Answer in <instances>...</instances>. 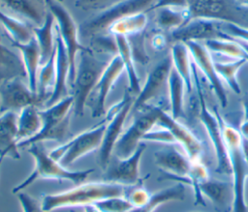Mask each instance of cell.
Returning <instances> with one entry per match:
<instances>
[{
    "instance_id": "6da1fadb",
    "label": "cell",
    "mask_w": 248,
    "mask_h": 212,
    "mask_svg": "<svg viewBox=\"0 0 248 212\" xmlns=\"http://www.w3.org/2000/svg\"><path fill=\"white\" fill-rule=\"evenodd\" d=\"M126 188L122 185L106 181L80 183L79 185L55 194L42 196V207L46 212L65 207H85L112 197H125Z\"/></svg>"
},
{
    "instance_id": "7a4b0ae2",
    "label": "cell",
    "mask_w": 248,
    "mask_h": 212,
    "mask_svg": "<svg viewBox=\"0 0 248 212\" xmlns=\"http://www.w3.org/2000/svg\"><path fill=\"white\" fill-rule=\"evenodd\" d=\"M214 111L216 112L221 124L225 143L231 161L233 189L232 212H248V203L246 202L245 197L246 179L248 178V166L242 153V136L237 129L229 125L224 120V118L220 115L215 107Z\"/></svg>"
},
{
    "instance_id": "3957f363",
    "label": "cell",
    "mask_w": 248,
    "mask_h": 212,
    "mask_svg": "<svg viewBox=\"0 0 248 212\" xmlns=\"http://www.w3.org/2000/svg\"><path fill=\"white\" fill-rule=\"evenodd\" d=\"M27 151L33 157L35 167L32 172L13 189V193L16 195L22 192L39 179L68 180L75 184H80L83 183L92 172H94L93 168L82 170L67 169L66 167H63L58 161L54 160L41 145V143H36L27 147Z\"/></svg>"
},
{
    "instance_id": "277c9868",
    "label": "cell",
    "mask_w": 248,
    "mask_h": 212,
    "mask_svg": "<svg viewBox=\"0 0 248 212\" xmlns=\"http://www.w3.org/2000/svg\"><path fill=\"white\" fill-rule=\"evenodd\" d=\"M111 58L97 57L96 53L89 46L88 49L80 51L75 80L71 87L73 89L72 96L74 99L73 111L76 116L83 115L87 100Z\"/></svg>"
},
{
    "instance_id": "5b68a950",
    "label": "cell",
    "mask_w": 248,
    "mask_h": 212,
    "mask_svg": "<svg viewBox=\"0 0 248 212\" xmlns=\"http://www.w3.org/2000/svg\"><path fill=\"white\" fill-rule=\"evenodd\" d=\"M73 96H68L45 109H39L42 119L41 131L33 137L21 141L18 148H27L33 144L46 140L63 141L71 136L70 133V111L73 108Z\"/></svg>"
},
{
    "instance_id": "8992f818",
    "label": "cell",
    "mask_w": 248,
    "mask_h": 212,
    "mask_svg": "<svg viewBox=\"0 0 248 212\" xmlns=\"http://www.w3.org/2000/svg\"><path fill=\"white\" fill-rule=\"evenodd\" d=\"M193 82L196 87V91L199 98L200 104V112L199 116L203 125L206 134L211 141L212 147L214 149L215 157H216V172L225 175H232V167L231 161L229 157V153L227 150V146L225 143L221 124L216 112H213L208 109L206 101L203 96L201 78L198 74V68L193 62Z\"/></svg>"
},
{
    "instance_id": "52a82bcc",
    "label": "cell",
    "mask_w": 248,
    "mask_h": 212,
    "mask_svg": "<svg viewBox=\"0 0 248 212\" xmlns=\"http://www.w3.org/2000/svg\"><path fill=\"white\" fill-rule=\"evenodd\" d=\"M190 20L203 18L248 28V8L236 0H186Z\"/></svg>"
},
{
    "instance_id": "ba28073f",
    "label": "cell",
    "mask_w": 248,
    "mask_h": 212,
    "mask_svg": "<svg viewBox=\"0 0 248 212\" xmlns=\"http://www.w3.org/2000/svg\"><path fill=\"white\" fill-rule=\"evenodd\" d=\"M156 0H124L115 6L101 12L84 20L78 26V35L83 39L92 38L96 35L107 34L108 28L115 22L146 11Z\"/></svg>"
},
{
    "instance_id": "9c48e42d",
    "label": "cell",
    "mask_w": 248,
    "mask_h": 212,
    "mask_svg": "<svg viewBox=\"0 0 248 212\" xmlns=\"http://www.w3.org/2000/svg\"><path fill=\"white\" fill-rule=\"evenodd\" d=\"M134 101V96L127 89L124 92L122 100L106 112V130L101 146L98 149V164L103 170L108 165L113 154L114 146L123 134V126L129 113L132 111Z\"/></svg>"
},
{
    "instance_id": "30bf717a",
    "label": "cell",
    "mask_w": 248,
    "mask_h": 212,
    "mask_svg": "<svg viewBox=\"0 0 248 212\" xmlns=\"http://www.w3.org/2000/svg\"><path fill=\"white\" fill-rule=\"evenodd\" d=\"M47 10L51 13L57 23L56 31L59 33L67 49L70 63V72L68 83L72 87L77 70V54L79 51L88 49V46L82 45L78 41V27L73 19L71 14L63 7L61 2L56 0H46Z\"/></svg>"
},
{
    "instance_id": "8fae6325",
    "label": "cell",
    "mask_w": 248,
    "mask_h": 212,
    "mask_svg": "<svg viewBox=\"0 0 248 212\" xmlns=\"http://www.w3.org/2000/svg\"><path fill=\"white\" fill-rule=\"evenodd\" d=\"M105 130L106 121L72 137L66 143L51 150L49 155L63 167L71 166L86 154L99 149Z\"/></svg>"
},
{
    "instance_id": "7c38bea8",
    "label": "cell",
    "mask_w": 248,
    "mask_h": 212,
    "mask_svg": "<svg viewBox=\"0 0 248 212\" xmlns=\"http://www.w3.org/2000/svg\"><path fill=\"white\" fill-rule=\"evenodd\" d=\"M161 106L146 105L141 109L136 111V116L130 127L120 136L116 142L113 155L124 159L131 156L142 142L143 136L150 131L158 120V113Z\"/></svg>"
},
{
    "instance_id": "4fadbf2b",
    "label": "cell",
    "mask_w": 248,
    "mask_h": 212,
    "mask_svg": "<svg viewBox=\"0 0 248 212\" xmlns=\"http://www.w3.org/2000/svg\"><path fill=\"white\" fill-rule=\"evenodd\" d=\"M146 148L140 142L135 152L124 159L117 158L112 154L108 165L103 173V181L122 185L124 187H135L141 185L147 176L141 178L140 175V164L141 156Z\"/></svg>"
},
{
    "instance_id": "5bb4252c",
    "label": "cell",
    "mask_w": 248,
    "mask_h": 212,
    "mask_svg": "<svg viewBox=\"0 0 248 212\" xmlns=\"http://www.w3.org/2000/svg\"><path fill=\"white\" fill-rule=\"evenodd\" d=\"M23 79L17 76L0 83V112H16L29 106L40 107L46 104V100L32 91Z\"/></svg>"
},
{
    "instance_id": "9a60e30c",
    "label": "cell",
    "mask_w": 248,
    "mask_h": 212,
    "mask_svg": "<svg viewBox=\"0 0 248 212\" xmlns=\"http://www.w3.org/2000/svg\"><path fill=\"white\" fill-rule=\"evenodd\" d=\"M189 48L192 60L196 67L203 74L210 86L215 93L219 104L222 107H226L228 105V97L225 86L222 79L218 76L215 68V62L213 61L210 52L204 45L197 41H190L185 43Z\"/></svg>"
},
{
    "instance_id": "2e32d148",
    "label": "cell",
    "mask_w": 248,
    "mask_h": 212,
    "mask_svg": "<svg viewBox=\"0 0 248 212\" xmlns=\"http://www.w3.org/2000/svg\"><path fill=\"white\" fill-rule=\"evenodd\" d=\"M171 68V56L170 54H168L151 69L140 92L135 98L131 112H136L141 109L146 105H149L151 100L159 96L164 87L168 85V78Z\"/></svg>"
},
{
    "instance_id": "e0dca14e",
    "label": "cell",
    "mask_w": 248,
    "mask_h": 212,
    "mask_svg": "<svg viewBox=\"0 0 248 212\" xmlns=\"http://www.w3.org/2000/svg\"><path fill=\"white\" fill-rule=\"evenodd\" d=\"M157 126L168 129L173 136L177 144L183 149L185 154L192 162H199L202 155V141L189 130L185 125L176 119H173L170 114L167 113L162 107L159 109Z\"/></svg>"
},
{
    "instance_id": "ac0fdd59",
    "label": "cell",
    "mask_w": 248,
    "mask_h": 212,
    "mask_svg": "<svg viewBox=\"0 0 248 212\" xmlns=\"http://www.w3.org/2000/svg\"><path fill=\"white\" fill-rule=\"evenodd\" d=\"M125 70L120 56L114 55L101 76L98 83L90 96L93 97L91 103V116L93 118L106 115V101L113 87L115 81Z\"/></svg>"
},
{
    "instance_id": "d6986e66",
    "label": "cell",
    "mask_w": 248,
    "mask_h": 212,
    "mask_svg": "<svg viewBox=\"0 0 248 212\" xmlns=\"http://www.w3.org/2000/svg\"><path fill=\"white\" fill-rule=\"evenodd\" d=\"M156 166L162 172L159 180H170L174 177H186L192 167L189 157L181 153L175 144H167L154 152Z\"/></svg>"
},
{
    "instance_id": "ffe728a7",
    "label": "cell",
    "mask_w": 248,
    "mask_h": 212,
    "mask_svg": "<svg viewBox=\"0 0 248 212\" xmlns=\"http://www.w3.org/2000/svg\"><path fill=\"white\" fill-rule=\"evenodd\" d=\"M218 21L203 18H195L183 26L170 32V40L172 43H187L190 41H206L219 38Z\"/></svg>"
},
{
    "instance_id": "44dd1931",
    "label": "cell",
    "mask_w": 248,
    "mask_h": 212,
    "mask_svg": "<svg viewBox=\"0 0 248 212\" xmlns=\"http://www.w3.org/2000/svg\"><path fill=\"white\" fill-rule=\"evenodd\" d=\"M56 60H55V81L49 99L46 101V106H50L60 100L68 97V79L70 72V63L67 54L66 46L56 31Z\"/></svg>"
},
{
    "instance_id": "7402d4cb",
    "label": "cell",
    "mask_w": 248,
    "mask_h": 212,
    "mask_svg": "<svg viewBox=\"0 0 248 212\" xmlns=\"http://www.w3.org/2000/svg\"><path fill=\"white\" fill-rule=\"evenodd\" d=\"M199 187L203 197L209 199L216 211L232 212L233 201L232 183L209 176Z\"/></svg>"
},
{
    "instance_id": "603a6c76",
    "label": "cell",
    "mask_w": 248,
    "mask_h": 212,
    "mask_svg": "<svg viewBox=\"0 0 248 212\" xmlns=\"http://www.w3.org/2000/svg\"><path fill=\"white\" fill-rule=\"evenodd\" d=\"M0 6L37 27L45 23L48 14L46 0H0Z\"/></svg>"
},
{
    "instance_id": "cb8c5ba5",
    "label": "cell",
    "mask_w": 248,
    "mask_h": 212,
    "mask_svg": "<svg viewBox=\"0 0 248 212\" xmlns=\"http://www.w3.org/2000/svg\"><path fill=\"white\" fill-rule=\"evenodd\" d=\"M16 134L17 113L15 111L2 112L0 115V158L20 159Z\"/></svg>"
},
{
    "instance_id": "d4e9b609",
    "label": "cell",
    "mask_w": 248,
    "mask_h": 212,
    "mask_svg": "<svg viewBox=\"0 0 248 212\" xmlns=\"http://www.w3.org/2000/svg\"><path fill=\"white\" fill-rule=\"evenodd\" d=\"M10 42L14 47L20 51L27 74L28 85L32 91L37 92V76L39 65L41 64V51L35 36L27 44H20L13 41Z\"/></svg>"
},
{
    "instance_id": "484cf974",
    "label": "cell",
    "mask_w": 248,
    "mask_h": 212,
    "mask_svg": "<svg viewBox=\"0 0 248 212\" xmlns=\"http://www.w3.org/2000/svg\"><path fill=\"white\" fill-rule=\"evenodd\" d=\"M172 67L177 71L185 82L187 93L193 91V61L188 46L185 43H173L170 49Z\"/></svg>"
},
{
    "instance_id": "4316f807",
    "label": "cell",
    "mask_w": 248,
    "mask_h": 212,
    "mask_svg": "<svg viewBox=\"0 0 248 212\" xmlns=\"http://www.w3.org/2000/svg\"><path fill=\"white\" fill-rule=\"evenodd\" d=\"M186 196L185 186L176 182L174 185L161 189L151 194L148 201L140 208H134L130 212H154L158 207L170 201H182Z\"/></svg>"
},
{
    "instance_id": "83f0119b",
    "label": "cell",
    "mask_w": 248,
    "mask_h": 212,
    "mask_svg": "<svg viewBox=\"0 0 248 212\" xmlns=\"http://www.w3.org/2000/svg\"><path fill=\"white\" fill-rule=\"evenodd\" d=\"M42 128L39 107L29 106L22 108L17 115V144L36 136Z\"/></svg>"
},
{
    "instance_id": "f1b7e54d",
    "label": "cell",
    "mask_w": 248,
    "mask_h": 212,
    "mask_svg": "<svg viewBox=\"0 0 248 212\" xmlns=\"http://www.w3.org/2000/svg\"><path fill=\"white\" fill-rule=\"evenodd\" d=\"M17 76L27 77L21 56L0 44V83Z\"/></svg>"
},
{
    "instance_id": "f546056e",
    "label": "cell",
    "mask_w": 248,
    "mask_h": 212,
    "mask_svg": "<svg viewBox=\"0 0 248 212\" xmlns=\"http://www.w3.org/2000/svg\"><path fill=\"white\" fill-rule=\"evenodd\" d=\"M168 89L170 106V115L173 119L178 120L185 116L184 112V93L186 91L185 82L177 71L172 67L169 78Z\"/></svg>"
},
{
    "instance_id": "4dcf8cb0",
    "label": "cell",
    "mask_w": 248,
    "mask_h": 212,
    "mask_svg": "<svg viewBox=\"0 0 248 212\" xmlns=\"http://www.w3.org/2000/svg\"><path fill=\"white\" fill-rule=\"evenodd\" d=\"M117 48H118V55L122 59V62L124 64V68L126 70L128 80H129V87L128 91L133 95H138L140 92V78L137 74L136 68H135V60L132 54V50L130 47V44L128 42V39L126 36L123 35H114Z\"/></svg>"
},
{
    "instance_id": "1f68e13d",
    "label": "cell",
    "mask_w": 248,
    "mask_h": 212,
    "mask_svg": "<svg viewBox=\"0 0 248 212\" xmlns=\"http://www.w3.org/2000/svg\"><path fill=\"white\" fill-rule=\"evenodd\" d=\"M54 17L51 13L48 11L45 23L40 26H33L34 36L38 42L40 51H41V64H45L53 53L56 43H55V36L52 33L53 30V23Z\"/></svg>"
},
{
    "instance_id": "d6a6232c",
    "label": "cell",
    "mask_w": 248,
    "mask_h": 212,
    "mask_svg": "<svg viewBox=\"0 0 248 212\" xmlns=\"http://www.w3.org/2000/svg\"><path fill=\"white\" fill-rule=\"evenodd\" d=\"M0 23L5 28L10 41L27 44L34 38L33 25L25 23L4 13L0 9Z\"/></svg>"
},
{
    "instance_id": "836d02e7",
    "label": "cell",
    "mask_w": 248,
    "mask_h": 212,
    "mask_svg": "<svg viewBox=\"0 0 248 212\" xmlns=\"http://www.w3.org/2000/svg\"><path fill=\"white\" fill-rule=\"evenodd\" d=\"M204 45L209 52H215L233 59H244L248 62V52L232 38L209 39L204 41Z\"/></svg>"
},
{
    "instance_id": "e575fe53",
    "label": "cell",
    "mask_w": 248,
    "mask_h": 212,
    "mask_svg": "<svg viewBox=\"0 0 248 212\" xmlns=\"http://www.w3.org/2000/svg\"><path fill=\"white\" fill-rule=\"evenodd\" d=\"M56 47L50 58L39 68L37 76V93L46 101L49 99L55 81ZM46 105V104H45Z\"/></svg>"
},
{
    "instance_id": "d590c367",
    "label": "cell",
    "mask_w": 248,
    "mask_h": 212,
    "mask_svg": "<svg viewBox=\"0 0 248 212\" xmlns=\"http://www.w3.org/2000/svg\"><path fill=\"white\" fill-rule=\"evenodd\" d=\"M155 21L159 28L163 30L177 29L190 21L188 12L185 9L174 10L173 8H161L156 10Z\"/></svg>"
},
{
    "instance_id": "8d00e7d4",
    "label": "cell",
    "mask_w": 248,
    "mask_h": 212,
    "mask_svg": "<svg viewBox=\"0 0 248 212\" xmlns=\"http://www.w3.org/2000/svg\"><path fill=\"white\" fill-rule=\"evenodd\" d=\"M147 23V18L145 13H140L138 15H134L128 17H125L114 24H112L107 34L112 35H123V36H131L140 32H142Z\"/></svg>"
},
{
    "instance_id": "74e56055",
    "label": "cell",
    "mask_w": 248,
    "mask_h": 212,
    "mask_svg": "<svg viewBox=\"0 0 248 212\" xmlns=\"http://www.w3.org/2000/svg\"><path fill=\"white\" fill-rule=\"evenodd\" d=\"M247 63L244 59H234L231 62H215V68L218 76L235 93H240V85L237 79V73L240 68Z\"/></svg>"
},
{
    "instance_id": "f35d334b",
    "label": "cell",
    "mask_w": 248,
    "mask_h": 212,
    "mask_svg": "<svg viewBox=\"0 0 248 212\" xmlns=\"http://www.w3.org/2000/svg\"><path fill=\"white\" fill-rule=\"evenodd\" d=\"M187 177L189 179V186H191L194 191L195 204L205 206V199L202 195L199 186L202 181L206 180L209 177V173L206 167L201 161L193 162Z\"/></svg>"
},
{
    "instance_id": "ab89813d",
    "label": "cell",
    "mask_w": 248,
    "mask_h": 212,
    "mask_svg": "<svg viewBox=\"0 0 248 212\" xmlns=\"http://www.w3.org/2000/svg\"><path fill=\"white\" fill-rule=\"evenodd\" d=\"M91 47H89L93 52L99 54H106L111 57V54H118L117 44L115 36L112 34H100L92 37L90 39Z\"/></svg>"
},
{
    "instance_id": "60d3db41",
    "label": "cell",
    "mask_w": 248,
    "mask_h": 212,
    "mask_svg": "<svg viewBox=\"0 0 248 212\" xmlns=\"http://www.w3.org/2000/svg\"><path fill=\"white\" fill-rule=\"evenodd\" d=\"M99 212H130L134 209L126 197H112L102 199L94 204Z\"/></svg>"
},
{
    "instance_id": "b9f144b4",
    "label": "cell",
    "mask_w": 248,
    "mask_h": 212,
    "mask_svg": "<svg viewBox=\"0 0 248 212\" xmlns=\"http://www.w3.org/2000/svg\"><path fill=\"white\" fill-rule=\"evenodd\" d=\"M219 38H232L248 43V28H244L232 23L218 21Z\"/></svg>"
},
{
    "instance_id": "7bdbcfd3",
    "label": "cell",
    "mask_w": 248,
    "mask_h": 212,
    "mask_svg": "<svg viewBox=\"0 0 248 212\" xmlns=\"http://www.w3.org/2000/svg\"><path fill=\"white\" fill-rule=\"evenodd\" d=\"M142 141H152V142H159L165 145L167 144H177L171 133L163 127L158 129H151L148 131L142 137Z\"/></svg>"
},
{
    "instance_id": "ee69618b",
    "label": "cell",
    "mask_w": 248,
    "mask_h": 212,
    "mask_svg": "<svg viewBox=\"0 0 248 212\" xmlns=\"http://www.w3.org/2000/svg\"><path fill=\"white\" fill-rule=\"evenodd\" d=\"M124 0H77L75 5L82 11H100L108 10Z\"/></svg>"
},
{
    "instance_id": "f6af8a7d",
    "label": "cell",
    "mask_w": 248,
    "mask_h": 212,
    "mask_svg": "<svg viewBox=\"0 0 248 212\" xmlns=\"http://www.w3.org/2000/svg\"><path fill=\"white\" fill-rule=\"evenodd\" d=\"M150 196L151 194L142 185H139L135 186L130 193L126 194L125 197L132 203L134 208H140L148 201Z\"/></svg>"
},
{
    "instance_id": "bcb514c9",
    "label": "cell",
    "mask_w": 248,
    "mask_h": 212,
    "mask_svg": "<svg viewBox=\"0 0 248 212\" xmlns=\"http://www.w3.org/2000/svg\"><path fill=\"white\" fill-rule=\"evenodd\" d=\"M16 195L22 212H46L43 209L42 203L29 194L19 192Z\"/></svg>"
},
{
    "instance_id": "7dc6e473",
    "label": "cell",
    "mask_w": 248,
    "mask_h": 212,
    "mask_svg": "<svg viewBox=\"0 0 248 212\" xmlns=\"http://www.w3.org/2000/svg\"><path fill=\"white\" fill-rule=\"evenodd\" d=\"M161 8H187L186 0H156L155 3L146 11V13L151 11H156ZM145 13V14H146Z\"/></svg>"
},
{
    "instance_id": "c3c4849f",
    "label": "cell",
    "mask_w": 248,
    "mask_h": 212,
    "mask_svg": "<svg viewBox=\"0 0 248 212\" xmlns=\"http://www.w3.org/2000/svg\"><path fill=\"white\" fill-rule=\"evenodd\" d=\"M166 38L164 35L162 34H156L155 36H153L152 39V45L155 49L157 50H161L165 47L166 45Z\"/></svg>"
},
{
    "instance_id": "681fc988",
    "label": "cell",
    "mask_w": 248,
    "mask_h": 212,
    "mask_svg": "<svg viewBox=\"0 0 248 212\" xmlns=\"http://www.w3.org/2000/svg\"><path fill=\"white\" fill-rule=\"evenodd\" d=\"M242 109H243V116H242V121L248 120V94H246L242 98Z\"/></svg>"
},
{
    "instance_id": "f907efd6",
    "label": "cell",
    "mask_w": 248,
    "mask_h": 212,
    "mask_svg": "<svg viewBox=\"0 0 248 212\" xmlns=\"http://www.w3.org/2000/svg\"><path fill=\"white\" fill-rule=\"evenodd\" d=\"M238 131H239V133H240V135L243 138L248 139V120L241 121Z\"/></svg>"
},
{
    "instance_id": "816d5d0a",
    "label": "cell",
    "mask_w": 248,
    "mask_h": 212,
    "mask_svg": "<svg viewBox=\"0 0 248 212\" xmlns=\"http://www.w3.org/2000/svg\"><path fill=\"white\" fill-rule=\"evenodd\" d=\"M242 153L244 160L248 166V139L242 137Z\"/></svg>"
},
{
    "instance_id": "f5cc1de1",
    "label": "cell",
    "mask_w": 248,
    "mask_h": 212,
    "mask_svg": "<svg viewBox=\"0 0 248 212\" xmlns=\"http://www.w3.org/2000/svg\"><path fill=\"white\" fill-rule=\"evenodd\" d=\"M234 40H236V39H234ZM240 45H241V46L248 52V43H246V42H243V41H240V40H236Z\"/></svg>"
},
{
    "instance_id": "db71d44e",
    "label": "cell",
    "mask_w": 248,
    "mask_h": 212,
    "mask_svg": "<svg viewBox=\"0 0 248 212\" xmlns=\"http://www.w3.org/2000/svg\"><path fill=\"white\" fill-rule=\"evenodd\" d=\"M236 2L242 6V7H245V8H248V0H236Z\"/></svg>"
},
{
    "instance_id": "11a10c76",
    "label": "cell",
    "mask_w": 248,
    "mask_h": 212,
    "mask_svg": "<svg viewBox=\"0 0 248 212\" xmlns=\"http://www.w3.org/2000/svg\"><path fill=\"white\" fill-rule=\"evenodd\" d=\"M70 212H85L84 208L82 207V209H80V207H74L70 209Z\"/></svg>"
},
{
    "instance_id": "9f6ffc18",
    "label": "cell",
    "mask_w": 248,
    "mask_h": 212,
    "mask_svg": "<svg viewBox=\"0 0 248 212\" xmlns=\"http://www.w3.org/2000/svg\"><path fill=\"white\" fill-rule=\"evenodd\" d=\"M2 161H3V158H0V167H1V164H2Z\"/></svg>"
},
{
    "instance_id": "6f0895ef",
    "label": "cell",
    "mask_w": 248,
    "mask_h": 212,
    "mask_svg": "<svg viewBox=\"0 0 248 212\" xmlns=\"http://www.w3.org/2000/svg\"><path fill=\"white\" fill-rule=\"evenodd\" d=\"M56 1H58V2H63V0H56Z\"/></svg>"
}]
</instances>
